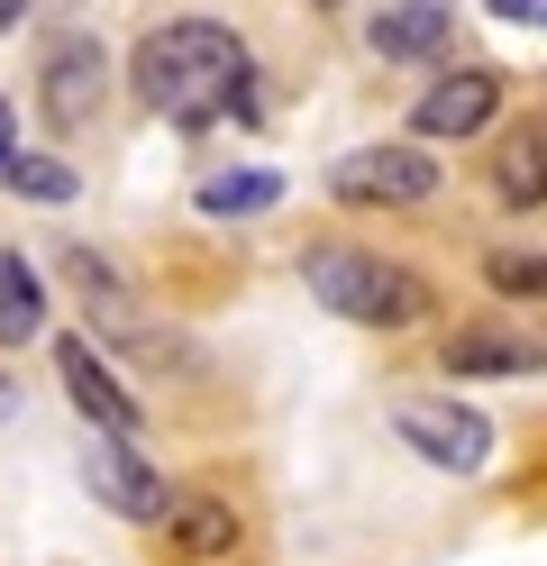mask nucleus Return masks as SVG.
I'll list each match as a JSON object with an SVG mask.
<instances>
[{
    "label": "nucleus",
    "instance_id": "6e6552de",
    "mask_svg": "<svg viewBox=\"0 0 547 566\" xmlns=\"http://www.w3.org/2000/svg\"><path fill=\"white\" fill-rule=\"evenodd\" d=\"M83 484L101 493L109 512H128V521H156V512H165V475L146 467V457H137V439H119V430H92Z\"/></svg>",
    "mask_w": 547,
    "mask_h": 566
},
{
    "label": "nucleus",
    "instance_id": "6ab92c4d",
    "mask_svg": "<svg viewBox=\"0 0 547 566\" xmlns=\"http://www.w3.org/2000/svg\"><path fill=\"white\" fill-rule=\"evenodd\" d=\"M28 19V0H0V28H19Z\"/></svg>",
    "mask_w": 547,
    "mask_h": 566
},
{
    "label": "nucleus",
    "instance_id": "dca6fc26",
    "mask_svg": "<svg viewBox=\"0 0 547 566\" xmlns=\"http://www.w3.org/2000/svg\"><path fill=\"white\" fill-rule=\"evenodd\" d=\"M0 184L28 192V201H73V192H83V174H73L64 156H28V147H10V156H0Z\"/></svg>",
    "mask_w": 547,
    "mask_h": 566
},
{
    "label": "nucleus",
    "instance_id": "f3484780",
    "mask_svg": "<svg viewBox=\"0 0 547 566\" xmlns=\"http://www.w3.org/2000/svg\"><path fill=\"white\" fill-rule=\"evenodd\" d=\"M484 283L502 302H547V256H520V247H502V256H484Z\"/></svg>",
    "mask_w": 547,
    "mask_h": 566
},
{
    "label": "nucleus",
    "instance_id": "2eb2a0df",
    "mask_svg": "<svg viewBox=\"0 0 547 566\" xmlns=\"http://www.w3.org/2000/svg\"><path fill=\"white\" fill-rule=\"evenodd\" d=\"M274 201H283V174H265V165H238V174H210L201 184L210 220H246V210H274Z\"/></svg>",
    "mask_w": 547,
    "mask_h": 566
},
{
    "label": "nucleus",
    "instance_id": "1a4fd4ad",
    "mask_svg": "<svg viewBox=\"0 0 547 566\" xmlns=\"http://www.w3.org/2000/svg\"><path fill=\"white\" fill-rule=\"evenodd\" d=\"M55 265H64V283H73V293H83L92 329H109V338H156V329L137 321V293H128L119 274H109V256H92L83 238H64V247H55Z\"/></svg>",
    "mask_w": 547,
    "mask_h": 566
},
{
    "label": "nucleus",
    "instance_id": "20e7f679",
    "mask_svg": "<svg viewBox=\"0 0 547 566\" xmlns=\"http://www.w3.org/2000/svg\"><path fill=\"white\" fill-rule=\"evenodd\" d=\"M328 192L356 210H411L438 192V165H429V147H347L328 165Z\"/></svg>",
    "mask_w": 547,
    "mask_h": 566
},
{
    "label": "nucleus",
    "instance_id": "f257e3e1",
    "mask_svg": "<svg viewBox=\"0 0 547 566\" xmlns=\"http://www.w3.org/2000/svg\"><path fill=\"white\" fill-rule=\"evenodd\" d=\"M128 83L156 119L173 128H201V119H229L246 111V83H255V55L238 46V28L219 19H165L156 38H137L128 55Z\"/></svg>",
    "mask_w": 547,
    "mask_h": 566
},
{
    "label": "nucleus",
    "instance_id": "39448f33",
    "mask_svg": "<svg viewBox=\"0 0 547 566\" xmlns=\"http://www.w3.org/2000/svg\"><path fill=\"white\" fill-rule=\"evenodd\" d=\"M101 92H109V64L92 38H55L46 64H36V111L55 128H92L101 119Z\"/></svg>",
    "mask_w": 547,
    "mask_h": 566
},
{
    "label": "nucleus",
    "instance_id": "9d476101",
    "mask_svg": "<svg viewBox=\"0 0 547 566\" xmlns=\"http://www.w3.org/2000/svg\"><path fill=\"white\" fill-rule=\"evenodd\" d=\"M448 375H456V384H465V375H547V338H538V329H502V321L456 329V338H448Z\"/></svg>",
    "mask_w": 547,
    "mask_h": 566
},
{
    "label": "nucleus",
    "instance_id": "423d86ee",
    "mask_svg": "<svg viewBox=\"0 0 547 566\" xmlns=\"http://www.w3.org/2000/svg\"><path fill=\"white\" fill-rule=\"evenodd\" d=\"M55 375H64V394H73V411H83L92 430H119V439L146 430V402L101 366V347H92V338H55Z\"/></svg>",
    "mask_w": 547,
    "mask_h": 566
},
{
    "label": "nucleus",
    "instance_id": "9b49d317",
    "mask_svg": "<svg viewBox=\"0 0 547 566\" xmlns=\"http://www.w3.org/2000/svg\"><path fill=\"white\" fill-rule=\"evenodd\" d=\"M365 46H375L383 64H429L456 46V10H438V0H401V10H383L375 28H365Z\"/></svg>",
    "mask_w": 547,
    "mask_h": 566
},
{
    "label": "nucleus",
    "instance_id": "aec40b11",
    "mask_svg": "<svg viewBox=\"0 0 547 566\" xmlns=\"http://www.w3.org/2000/svg\"><path fill=\"white\" fill-rule=\"evenodd\" d=\"M0 156H10V101H0Z\"/></svg>",
    "mask_w": 547,
    "mask_h": 566
},
{
    "label": "nucleus",
    "instance_id": "7ed1b4c3",
    "mask_svg": "<svg viewBox=\"0 0 547 566\" xmlns=\"http://www.w3.org/2000/svg\"><path fill=\"white\" fill-rule=\"evenodd\" d=\"M392 439L420 457V467L438 475H484L493 467V420L456 402V394H411V402H392Z\"/></svg>",
    "mask_w": 547,
    "mask_h": 566
},
{
    "label": "nucleus",
    "instance_id": "f8f14e48",
    "mask_svg": "<svg viewBox=\"0 0 547 566\" xmlns=\"http://www.w3.org/2000/svg\"><path fill=\"white\" fill-rule=\"evenodd\" d=\"M165 530H173V548L182 557H238V539H246V521L219 503V493H165V512H156Z\"/></svg>",
    "mask_w": 547,
    "mask_h": 566
},
{
    "label": "nucleus",
    "instance_id": "ddd939ff",
    "mask_svg": "<svg viewBox=\"0 0 547 566\" xmlns=\"http://www.w3.org/2000/svg\"><path fill=\"white\" fill-rule=\"evenodd\" d=\"M493 192H502L511 210H538V201H547V119H529V128H511V137H502Z\"/></svg>",
    "mask_w": 547,
    "mask_h": 566
},
{
    "label": "nucleus",
    "instance_id": "0eeeda50",
    "mask_svg": "<svg viewBox=\"0 0 547 566\" xmlns=\"http://www.w3.org/2000/svg\"><path fill=\"white\" fill-rule=\"evenodd\" d=\"M493 111H502V74H493V64H456V74H438L411 101V128L429 137V147H448V137H474Z\"/></svg>",
    "mask_w": 547,
    "mask_h": 566
},
{
    "label": "nucleus",
    "instance_id": "f03ea898",
    "mask_svg": "<svg viewBox=\"0 0 547 566\" xmlns=\"http://www.w3.org/2000/svg\"><path fill=\"white\" fill-rule=\"evenodd\" d=\"M302 283L319 293V311H338V321H356V329H420L429 311H438V293H429L411 265L365 256V247H311Z\"/></svg>",
    "mask_w": 547,
    "mask_h": 566
},
{
    "label": "nucleus",
    "instance_id": "4468645a",
    "mask_svg": "<svg viewBox=\"0 0 547 566\" xmlns=\"http://www.w3.org/2000/svg\"><path fill=\"white\" fill-rule=\"evenodd\" d=\"M36 329H46V283H36L28 256L0 247V347H28Z\"/></svg>",
    "mask_w": 547,
    "mask_h": 566
},
{
    "label": "nucleus",
    "instance_id": "4be33fe9",
    "mask_svg": "<svg viewBox=\"0 0 547 566\" xmlns=\"http://www.w3.org/2000/svg\"><path fill=\"white\" fill-rule=\"evenodd\" d=\"M538 28H547V19H538Z\"/></svg>",
    "mask_w": 547,
    "mask_h": 566
},
{
    "label": "nucleus",
    "instance_id": "412c9836",
    "mask_svg": "<svg viewBox=\"0 0 547 566\" xmlns=\"http://www.w3.org/2000/svg\"><path fill=\"white\" fill-rule=\"evenodd\" d=\"M319 10H338V0H319Z\"/></svg>",
    "mask_w": 547,
    "mask_h": 566
},
{
    "label": "nucleus",
    "instance_id": "a211bd4d",
    "mask_svg": "<svg viewBox=\"0 0 547 566\" xmlns=\"http://www.w3.org/2000/svg\"><path fill=\"white\" fill-rule=\"evenodd\" d=\"M484 10H493V19H520V28H529V19H547V0H484Z\"/></svg>",
    "mask_w": 547,
    "mask_h": 566
}]
</instances>
